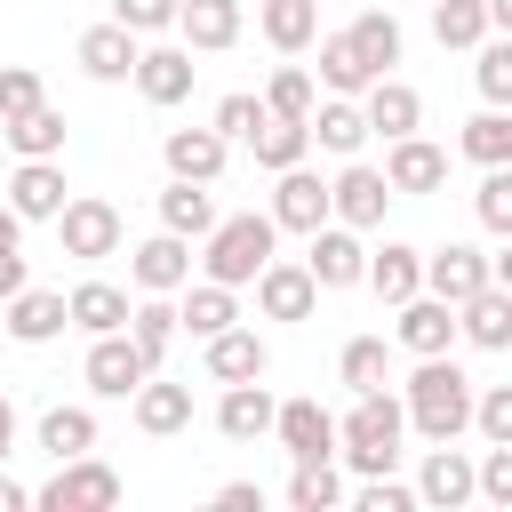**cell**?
I'll return each mask as SVG.
<instances>
[{
	"label": "cell",
	"instance_id": "obj_38",
	"mask_svg": "<svg viewBox=\"0 0 512 512\" xmlns=\"http://www.w3.org/2000/svg\"><path fill=\"white\" fill-rule=\"evenodd\" d=\"M128 336H136L152 360H168V344L184 336V312H176V296H136V312H128Z\"/></svg>",
	"mask_w": 512,
	"mask_h": 512
},
{
	"label": "cell",
	"instance_id": "obj_46",
	"mask_svg": "<svg viewBox=\"0 0 512 512\" xmlns=\"http://www.w3.org/2000/svg\"><path fill=\"white\" fill-rule=\"evenodd\" d=\"M208 120H216V136L256 144V128L272 120V104H264V96H248V88H232V96H216V112H208Z\"/></svg>",
	"mask_w": 512,
	"mask_h": 512
},
{
	"label": "cell",
	"instance_id": "obj_32",
	"mask_svg": "<svg viewBox=\"0 0 512 512\" xmlns=\"http://www.w3.org/2000/svg\"><path fill=\"white\" fill-rule=\"evenodd\" d=\"M176 312H184V336H200V344H208V336H224V328L240 320V288H224V280H208V272H200V280L184 288V304H176Z\"/></svg>",
	"mask_w": 512,
	"mask_h": 512
},
{
	"label": "cell",
	"instance_id": "obj_12",
	"mask_svg": "<svg viewBox=\"0 0 512 512\" xmlns=\"http://www.w3.org/2000/svg\"><path fill=\"white\" fill-rule=\"evenodd\" d=\"M256 312H264V320H312V312H320L312 264H304V256H272V264L256 272Z\"/></svg>",
	"mask_w": 512,
	"mask_h": 512
},
{
	"label": "cell",
	"instance_id": "obj_52",
	"mask_svg": "<svg viewBox=\"0 0 512 512\" xmlns=\"http://www.w3.org/2000/svg\"><path fill=\"white\" fill-rule=\"evenodd\" d=\"M472 432H480V440H512V384H488V392L472 400Z\"/></svg>",
	"mask_w": 512,
	"mask_h": 512
},
{
	"label": "cell",
	"instance_id": "obj_11",
	"mask_svg": "<svg viewBox=\"0 0 512 512\" xmlns=\"http://www.w3.org/2000/svg\"><path fill=\"white\" fill-rule=\"evenodd\" d=\"M328 192H336V224H352V232H376V224H384V208L400 200V192H392V176H384V168H368V160H344V168L328 176Z\"/></svg>",
	"mask_w": 512,
	"mask_h": 512
},
{
	"label": "cell",
	"instance_id": "obj_58",
	"mask_svg": "<svg viewBox=\"0 0 512 512\" xmlns=\"http://www.w3.org/2000/svg\"><path fill=\"white\" fill-rule=\"evenodd\" d=\"M488 264H496V288H512V240H504V248H496Z\"/></svg>",
	"mask_w": 512,
	"mask_h": 512
},
{
	"label": "cell",
	"instance_id": "obj_53",
	"mask_svg": "<svg viewBox=\"0 0 512 512\" xmlns=\"http://www.w3.org/2000/svg\"><path fill=\"white\" fill-rule=\"evenodd\" d=\"M216 504H224V512H256V504H264V488H256V480H224V488H216Z\"/></svg>",
	"mask_w": 512,
	"mask_h": 512
},
{
	"label": "cell",
	"instance_id": "obj_43",
	"mask_svg": "<svg viewBox=\"0 0 512 512\" xmlns=\"http://www.w3.org/2000/svg\"><path fill=\"white\" fill-rule=\"evenodd\" d=\"M288 504H296V512H336V504H344V472H336V456L296 464V472H288Z\"/></svg>",
	"mask_w": 512,
	"mask_h": 512
},
{
	"label": "cell",
	"instance_id": "obj_7",
	"mask_svg": "<svg viewBox=\"0 0 512 512\" xmlns=\"http://www.w3.org/2000/svg\"><path fill=\"white\" fill-rule=\"evenodd\" d=\"M56 240H64V256H80V264H104V256H120V240H128V224H120V208L112 200H64V216H56Z\"/></svg>",
	"mask_w": 512,
	"mask_h": 512
},
{
	"label": "cell",
	"instance_id": "obj_50",
	"mask_svg": "<svg viewBox=\"0 0 512 512\" xmlns=\"http://www.w3.org/2000/svg\"><path fill=\"white\" fill-rule=\"evenodd\" d=\"M360 512H416L424 496L408 488V480H392V472H376V480H360V496H352Z\"/></svg>",
	"mask_w": 512,
	"mask_h": 512
},
{
	"label": "cell",
	"instance_id": "obj_48",
	"mask_svg": "<svg viewBox=\"0 0 512 512\" xmlns=\"http://www.w3.org/2000/svg\"><path fill=\"white\" fill-rule=\"evenodd\" d=\"M32 104H48L40 72H32V64H0V120H24Z\"/></svg>",
	"mask_w": 512,
	"mask_h": 512
},
{
	"label": "cell",
	"instance_id": "obj_24",
	"mask_svg": "<svg viewBox=\"0 0 512 512\" xmlns=\"http://www.w3.org/2000/svg\"><path fill=\"white\" fill-rule=\"evenodd\" d=\"M368 136H376V128H368V104H360V96H320V104H312V144H320V152L352 160Z\"/></svg>",
	"mask_w": 512,
	"mask_h": 512
},
{
	"label": "cell",
	"instance_id": "obj_34",
	"mask_svg": "<svg viewBox=\"0 0 512 512\" xmlns=\"http://www.w3.org/2000/svg\"><path fill=\"white\" fill-rule=\"evenodd\" d=\"M256 32L280 48V56H304L320 40V0H264L256 8Z\"/></svg>",
	"mask_w": 512,
	"mask_h": 512
},
{
	"label": "cell",
	"instance_id": "obj_42",
	"mask_svg": "<svg viewBox=\"0 0 512 512\" xmlns=\"http://www.w3.org/2000/svg\"><path fill=\"white\" fill-rule=\"evenodd\" d=\"M40 448L64 464V456H88L96 448V408H48L40 416Z\"/></svg>",
	"mask_w": 512,
	"mask_h": 512
},
{
	"label": "cell",
	"instance_id": "obj_37",
	"mask_svg": "<svg viewBox=\"0 0 512 512\" xmlns=\"http://www.w3.org/2000/svg\"><path fill=\"white\" fill-rule=\"evenodd\" d=\"M248 152H256V168H272V176H280V168H296V160L312 152V120H280V112H272V120L256 128V144H248Z\"/></svg>",
	"mask_w": 512,
	"mask_h": 512
},
{
	"label": "cell",
	"instance_id": "obj_3",
	"mask_svg": "<svg viewBox=\"0 0 512 512\" xmlns=\"http://www.w3.org/2000/svg\"><path fill=\"white\" fill-rule=\"evenodd\" d=\"M272 248H280V224H272V208L256 216H216V232L200 240V272L208 280H224V288H256V272L272 264Z\"/></svg>",
	"mask_w": 512,
	"mask_h": 512
},
{
	"label": "cell",
	"instance_id": "obj_56",
	"mask_svg": "<svg viewBox=\"0 0 512 512\" xmlns=\"http://www.w3.org/2000/svg\"><path fill=\"white\" fill-rule=\"evenodd\" d=\"M8 456H16V400L0 392V464H8Z\"/></svg>",
	"mask_w": 512,
	"mask_h": 512
},
{
	"label": "cell",
	"instance_id": "obj_16",
	"mask_svg": "<svg viewBox=\"0 0 512 512\" xmlns=\"http://www.w3.org/2000/svg\"><path fill=\"white\" fill-rule=\"evenodd\" d=\"M384 176H392L400 200H424V192L448 184V152H440L432 136H392V144H384Z\"/></svg>",
	"mask_w": 512,
	"mask_h": 512
},
{
	"label": "cell",
	"instance_id": "obj_21",
	"mask_svg": "<svg viewBox=\"0 0 512 512\" xmlns=\"http://www.w3.org/2000/svg\"><path fill=\"white\" fill-rule=\"evenodd\" d=\"M200 360H208V376H216V384H248V376H264V368H272V344H264L256 328H240V320H232L224 336H208V344H200Z\"/></svg>",
	"mask_w": 512,
	"mask_h": 512
},
{
	"label": "cell",
	"instance_id": "obj_49",
	"mask_svg": "<svg viewBox=\"0 0 512 512\" xmlns=\"http://www.w3.org/2000/svg\"><path fill=\"white\" fill-rule=\"evenodd\" d=\"M480 504L512 512V440H488V456H480Z\"/></svg>",
	"mask_w": 512,
	"mask_h": 512
},
{
	"label": "cell",
	"instance_id": "obj_41",
	"mask_svg": "<svg viewBox=\"0 0 512 512\" xmlns=\"http://www.w3.org/2000/svg\"><path fill=\"white\" fill-rule=\"evenodd\" d=\"M352 40H360V56L376 64V80H384V72L400 64V48H408V40H400V16H392V8H360V16H352Z\"/></svg>",
	"mask_w": 512,
	"mask_h": 512
},
{
	"label": "cell",
	"instance_id": "obj_19",
	"mask_svg": "<svg viewBox=\"0 0 512 512\" xmlns=\"http://www.w3.org/2000/svg\"><path fill=\"white\" fill-rule=\"evenodd\" d=\"M64 160H16V176H8V208L24 216V224H56L64 216Z\"/></svg>",
	"mask_w": 512,
	"mask_h": 512
},
{
	"label": "cell",
	"instance_id": "obj_8",
	"mask_svg": "<svg viewBox=\"0 0 512 512\" xmlns=\"http://www.w3.org/2000/svg\"><path fill=\"white\" fill-rule=\"evenodd\" d=\"M328 216H336V192H328V176H312L304 160L272 176V224H280V232H304V240H312Z\"/></svg>",
	"mask_w": 512,
	"mask_h": 512
},
{
	"label": "cell",
	"instance_id": "obj_51",
	"mask_svg": "<svg viewBox=\"0 0 512 512\" xmlns=\"http://www.w3.org/2000/svg\"><path fill=\"white\" fill-rule=\"evenodd\" d=\"M112 16H120L128 32H176L184 0H112Z\"/></svg>",
	"mask_w": 512,
	"mask_h": 512
},
{
	"label": "cell",
	"instance_id": "obj_23",
	"mask_svg": "<svg viewBox=\"0 0 512 512\" xmlns=\"http://www.w3.org/2000/svg\"><path fill=\"white\" fill-rule=\"evenodd\" d=\"M192 72H200V64H192V48H184V40H176V48H144V64H136V96L168 112V104H184V96H192Z\"/></svg>",
	"mask_w": 512,
	"mask_h": 512
},
{
	"label": "cell",
	"instance_id": "obj_40",
	"mask_svg": "<svg viewBox=\"0 0 512 512\" xmlns=\"http://www.w3.org/2000/svg\"><path fill=\"white\" fill-rule=\"evenodd\" d=\"M496 24H488V0H432V40L440 48H480Z\"/></svg>",
	"mask_w": 512,
	"mask_h": 512
},
{
	"label": "cell",
	"instance_id": "obj_6",
	"mask_svg": "<svg viewBox=\"0 0 512 512\" xmlns=\"http://www.w3.org/2000/svg\"><path fill=\"white\" fill-rule=\"evenodd\" d=\"M192 264H200V256H192V240L160 224L152 240H136V248H128V288H136V296H184V288H192Z\"/></svg>",
	"mask_w": 512,
	"mask_h": 512
},
{
	"label": "cell",
	"instance_id": "obj_27",
	"mask_svg": "<svg viewBox=\"0 0 512 512\" xmlns=\"http://www.w3.org/2000/svg\"><path fill=\"white\" fill-rule=\"evenodd\" d=\"M320 88H328V96H368V88H376V64L360 56L352 24H344V32H320Z\"/></svg>",
	"mask_w": 512,
	"mask_h": 512
},
{
	"label": "cell",
	"instance_id": "obj_47",
	"mask_svg": "<svg viewBox=\"0 0 512 512\" xmlns=\"http://www.w3.org/2000/svg\"><path fill=\"white\" fill-rule=\"evenodd\" d=\"M472 216H480L496 240H512V168H488V176H480V192H472Z\"/></svg>",
	"mask_w": 512,
	"mask_h": 512
},
{
	"label": "cell",
	"instance_id": "obj_39",
	"mask_svg": "<svg viewBox=\"0 0 512 512\" xmlns=\"http://www.w3.org/2000/svg\"><path fill=\"white\" fill-rule=\"evenodd\" d=\"M336 376H344L352 392H384V384H392V344H384V336H352V344L336 352Z\"/></svg>",
	"mask_w": 512,
	"mask_h": 512
},
{
	"label": "cell",
	"instance_id": "obj_14",
	"mask_svg": "<svg viewBox=\"0 0 512 512\" xmlns=\"http://www.w3.org/2000/svg\"><path fill=\"white\" fill-rule=\"evenodd\" d=\"M0 328H8L16 344H56V336L72 328V296H64V288H16V296L0 304Z\"/></svg>",
	"mask_w": 512,
	"mask_h": 512
},
{
	"label": "cell",
	"instance_id": "obj_55",
	"mask_svg": "<svg viewBox=\"0 0 512 512\" xmlns=\"http://www.w3.org/2000/svg\"><path fill=\"white\" fill-rule=\"evenodd\" d=\"M24 504H32V488H24V480H8V464H0V512H24Z\"/></svg>",
	"mask_w": 512,
	"mask_h": 512
},
{
	"label": "cell",
	"instance_id": "obj_33",
	"mask_svg": "<svg viewBox=\"0 0 512 512\" xmlns=\"http://www.w3.org/2000/svg\"><path fill=\"white\" fill-rule=\"evenodd\" d=\"M128 408H136V432H152V440H168V432H184V424H192V384H168V376H144V392H136Z\"/></svg>",
	"mask_w": 512,
	"mask_h": 512
},
{
	"label": "cell",
	"instance_id": "obj_22",
	"mask_svg": "<svg viewBox=\"0 0 512 512\" xmlns=\"http://www.w3.org/2000/svg\"><path fill=\"white\" fill-rule=\"evenodd\" d=\"M272 424H280V400L264 392V376L224 384V400H216V432H224V440H264Z\"/></svg>",
	"mask_w": 512,
	"mask_h": 512
},
{
	"label": "cell",
	"instance_id": "obj_28",
	"mask_svg": "<svg viewBox=\"0 0 512 512\" xmlns=\"http://www.w3.org/2000/svg\"><path fill=\"white\" fill-rule=\"evenodd\" d=\"M360 104H368V128H376L384 144H392V136H416V128H424V96H416V88H408L400 72H384V80H376V88H368Z\"/></svg>",
	"mask_w": 512,
	"mask_h": 512
},
{
	"label": "cell",
	"instance_id": "obj_26",
	"mask_svg": "<svg viewBox=\"0 0 512 512\" xmlns=\"http://www.w3.org/2000/svg\"><path fill=\"white\" fill-rule=\"evenodd\" d=\"M456 320H464V344L472 352H512V288H480V296H464L456 304Z\"/></svg>",
	"mask_w": 512,
	"mask_h": 512
},
{
	"label": "cell",
	"instance_id": "obj_13",
	"mask_svg": "<svg viewBox=\"0 0 512 512\" xmlns=\"http://www.w3.org/2000/svg\"><path fill=\"white\" fill-rule=\"evenodd\" d=\"M304 264H312V280H320V288H368V240H360L352 224H336V216L312 232Z\"/></svg>",
	"mask_w": 512,
	"mask_h": 512
},
{
	"label": "cell",
	"instance_id": "obj_15",
	"mask_svg": "<svg viewBox=\"0 0 512 512\" xmlns=\"http://www.w3.org/2000/svg\"><path fill=\"white\" fill-rule=\"evenodd\" d=\"M416 496H424L432 512H456V504L480 496V464H472L456 440H432V456H424V472H416Z\"/></svg>",
	"mask_w": 512,
	"mask_h": 512
},
{
	"label": "cell",
	"instance_id": "obj_45",
	"mask_svg": "<svg viewBox=\"0 0 512 512\" xmlns=\"http://www.w3.org/2000/svg\"><path fill=\"white\" fill-rule=\"evenodd\" d=\"M264 104H272L280 120H312V104H320V80H312L304 64H280V72L264 80Z\"/></svg>",
	"mask_w": 512,
	"mask_h": 512
},
{
	"label": "cell",
	"instance_id": "obj_10",
	"mask_svg": "<svg viewBox=\"0 0 512 512\" xmlns=\"http://www.w3.org/2000/svg\"><path fill=\"white\" fill-rule=\"evenodd\" d=\"M72 64L88 72V80H136V64H144V32H128L120 16H104V24H88L80 32V48H72Z\"/></svg>",
	"mask_w": 512,
	"mask_h": 512
},
{
	"label": "cell",
	"instance_id": "obj_17",
	"mask_svg": "<svg viewBox=\"0 0 512 512\" xmlns=\"http://www.w3.org/2000/svg\"><path fill=\"white\" fill-rule=\"evenodd\" d=\"M272 440L288 448V464H320V456H336V448H344V440H336V416H328L320 400H280Z\"/></svg>",
	"mask_w": 512,
	"mask_h": 512
},
{
	"label": "cell",
	"instance_id": "obj_59",
	"mask_svg": "<svg viewBox=\"0 0 512 512\" xmlns=\"http://www.w3.org/2000/svg\"><path fill=\"white\" fill-rule=\"evenodd\" d=\"M488 24H496V32H512V0H488Z\"/></svg>",
	"mask_w": 512,
	"mask_h": 512
},
{
	"label": "cell",
	"instance_id": "obj_35",
	"mask_svg": "<svg viewBox=\"0 0 512 512\" xmlns=\"http://www.w3.org/2000/svg\"><path fill=\"white\" fill-rule=\"evenodd\" d=\"M456 152H464L472 168H512V104L472 112V120H464V136H456Z\"/></svg>",
	"mask_w": 512,
	"mask_h": 512
},
{
	"label": "cell",
	"instance_id": "obj_9",
	"mask_svg": "<svg viewBox=\"0 0 512 512\" xmlns=\"http://www.w3.org/2000/svg\"><path fill=\"white\" fill-rule=\"evenodd\" d=\"M400 320H392V344L400 352H416V360H432V352H448L456 336H464V320H456V304L448 296H432V288H416L408 304H392Z\"/></svg>",
	"mask_w": 512,
	"mask_h": 512
},
{
	"label": "cell",
	"instance_id": "obj_1",
	"mask_svg": "<svg viewBox=\"0 0 512 512\" xmlns=\"http://www.w3.org/2000/svg\"><path fill=\"white\" fill-rule=\"evenodd\" d=\"M400 400H408V432H424V440H464L472 432V376L448 360V352H432V360H416V376L400 384Z\"/></svg>",
	"mask_w": 512,
	"mask_h": 512
},
{
	"label": "cell",
	"instance_id": "obj_44",
	"mask_svg": "<svg viewBox=\"0 0 512 512\" xmlns=\"http://www.w3.org/2000/svg\"><path fill=\"white\" fill-rule=\"evenodd\" d=\"M472 80H480V104H512V32H488L472 48Z\"/></svg>",
	"mask_w": 512,
	"mask_h": 512
},
{
	"label": "cell",
	"instance_id": "obj_36",
	"mask_svg": "<svg viewBox=\"0 0 512 512\" xmlns=\"http://www.w3.org/2000/svg\"><path fill=\"white\" fill-rule=\"evenodd\" d=\"M0 136H8L16 160H64V112L56 104H32L24 120H0Z\"/></svg>",
	"mask_w": 512,
	"mask_h": 512
},
{
	"label": "cell",
	"instance_id": "obj_2",
	"mask_svg": "<svg viewBox=\"0 0 512 512\" xmlns=\"http://www.w3.org/2000/svg\"><path fill=\"white\" fill-rule=\"evenodd\" d=\"M336 456L360 472V480H376V472H392L400 464V440H408V400L400 392H352V408L336 416Z\"/></svg>",
	"mask_w": 512,
	"mask_h": 512
},
{
	"label": "cell",
	"instance_id": "obj_30",
	"mask_svg": "<svg viewBox=\"0 0 512 512\" xmlns=\"http://www.w3.org/2000/svg\"><path fill=\"white\" fill-rule=\"evenodd\" d=\"M368 288H376L384 304H408V296L424 288V248H408V240L368 248Z\"/></svg>",
	"mask_w": 512,
	"mask_h": 512
},
{
	"label": "cell",
	"instance_id": "obj_57",
	"mask_svg": "<svg viewBox=\"0 0 512 512\" xmlns=\"http://www.w3.org/2000/svg\"><path fill=\"white\" fill-rule=\"evenodd\" d=\"M0 248H24V216H16L8 200H0Z\"/></svg>",
	"mask_w": 512,
	"mask_h": 512
},
{
	"label": "cell",
	"instance_id": "obj_31",
	"mask_svg": "<svg viewBox=\"0 0 512 512\" xmlns=\"http://www.w3.org/2000/svg\"><path fill=\"white\" fill-rule=\"evenodd\" d=\"M128 312H136V296L112 288V280H80V288H72V328H80V336H120Z\"/></svg>",
	"mask_w": 512,
	"mask_h": 512
},
{
	"label": "cell",
	"instance_id": "obj_20",
	"mask_svg": "<svg viewBox=\"0 0 512 512\" xmlns=\"http://www.w3.org/2000/svg\"><path fill=\"white\" fill-rule=\"evenodd\" d=\"M488 280H496V264H488L472 240H448V248H432V256H424V288H432V296H448V304L480 296Z\"/></svg>",
	"mask_w": 512,
	"mask_h": 512
},
{
	"label": "cell",
	"instance_id": "obj_4",
	"mask_svg": "<svg viewBox=\"0 0 512 512\" xmlns=\"http://www.w3.org/2000/svg\"><path fill=\"white\" fill-rule=\"evenodd\" d=\"M32 504L40 512H112L120 504V472L88 448V456H64L56 472H48V488H32Z\"/></svg>",
	"mask_w": 512,
	"mask_h": 512
},
{
	"label": "cell",
	"instance_id": "obj_25",
	"mask_svg": "<svg viewBox=\"0 0 512 512\" xmlns=\"http://www.w3.org/2000/svg\"><path fill=\"white\" fill-rule=\"evenodd\" d=\"M240 0H184V16H176V32H184V48L192 56H224L232 40H240Z\"/></svg>",
	"mask_w": 512,
	"mask_h": 512
},
{
	"label": "cell",
	"instance_id": "obj_54",
	"mask_svg": "<svg viewBox=\"0 0 512 512\" xmlns=\"http://www.w3.org/2000/svg\"><path fill=\"white\" fill-rule=\"evenodd\" d=\"M16 288H32V280H24V248H0V304H8Z\"/></svg>",
	"mask_w": 512,
	"mask_h": 512
},
{
	"label": "cell",
	"instance_id": "obj_18",
	"mask_svg": "<svg viewBox=\"0 0 512 512\" xmlns=\"http://www.w3.org/2000/svg\"><path fill=\"white\" fill-rule=\"evenodd\" d=\"M160 160H168V176L216 184L224 160H232V136H216V120H208V128H168V136H160Z\"/></svg>",
	"mask_w": 512,
	"mask_h": 512
},
{
	"label": "cell",
	"instance_id": "obj_5",
	"mask_svg": "<svg viewBox=\"0 0 512 512\" xmlns=\"http://www.w3.org/2000/svg\"><path fill=\"white\" fill-rule=\"evenodd\" d=\"M80 376H88V392H96V400H136V392H144V376H160V360L120 328V336H88Z\"/></svg>",
	"mask_w": 512,
	"mask_h": 512
},
{
	"label": "cell",
	"instance_id": "obj_29",
	"mask_svg": "<svg viewBox=\"0 0 512 512\" xmlns=\"http://www.w3.org/2000/svg\"><path fill=\"white\" fill-rule=\"evenodd\" d=\"M160 224L184 232V240H208V232H216V192L192 184V176H168V184H160Z\"/></svg>",
	"mask_w": 512,
	"mask_h": 512
}]
</instances>
